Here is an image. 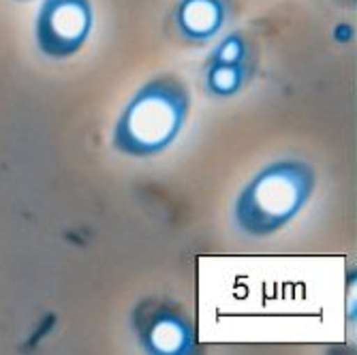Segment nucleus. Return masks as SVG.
Listing matches in <instances>:
<instances>
[{"label": "nucleus", "mask_w": 357, "mask_h": 355, "mask_svg": "<svg viewBox=\"0 0 357 355\" xmlns=\"http://www.w3.org/2000/svg\"><path fill=\"white\" fill-rule=\"evenodd\" d=\"M190 114V90L178 75L148 80L122 107L112 146L131 158H152L165 152L182 133Z\"/></svg>", "instance_id": "1"}, {"label": "nucleus", "mask_w": 357, "mask_h": 355, "mask_svg": "<svg viewBox=\"0 0 357 355\" xmlns=\"http://www.w3.org/2000/svg\"><path fill=\"white\" fill-rule=\"evenodd\" d=\"M317 169L304 158L284 156L259 169L238 192L234 222L250 238H268L294 220L317 190Z\"/></svg>", "instance_id": "2"}, {"label": "nucleus", "mask_w": 357, "mask_h": 355, "mask_svg": "<svg viewBox=\"0 0 357 355\" xmlns=\"http://www.w3.org/2000/svg\"><path fill=\"white\" fill-rule=\"evenodd\" d=\"M131 330L148 355H190L197 351V328L190 315L167 298L150 296L131 310Z\"/></svg>", "instance_id": "3"}, {"label": "nucleus", "mask_w": 357, "mask_h": 355, "mask_svg": "<svg viewBox=\"0 0 357 355\" xmlns=\"http://www.w3.org/2000/svg\"><path fill=\"white\" fill-rule=\"evenodd\" d=\"M92 28L90 0H43L35 22V45L45 58L67 60L86 45Z\"/></svg>", "instance_id": "4"}, {"label": "nucleus", "mask_w": 357, "mask_h": 355, "mask_svg": "<svg viewBox=\"0 0 357 355\" xmlns=\"http://www.w3.org/2000/svg\"><path fill=\"white\" fill-rule=\"evenodd\" d=\"M234 13V0H176L169 11V28L182 43L206 45L227 28Z\"/></svg>", "instance_id": "5"}, {"label": "nucleus", "mask_w": 357, "mask_h": 355, "mask_svg": "<svg viewBox=\"0 0 357 355\" xmlns=\"http://www.w3.org/2000/svg\"><path fill=\"white\" fill-rule=\"evenodd\" d=\"M257 60L250 62H204V73H202V84L206 94L214 96V99H229L242 92L252 75H255Z\"/></svg>", "instance_id": "6"}, {"label": "nucleus", "mask_w": 357, "mask_h": 355, "mask_svg": "<svg viewBox=\"0 0 357 355\" xmlns=\"http://www.w3.org/2000/svg\"><path fill=\"white\" fill-rule=\"evenodd\" d=\"M250 60H255V47L250 39L240 30L227 32L206 58V62H227V64L250 62Z\"/></svg>", "instance_id": "7"}, {"label": "nucleus", "mask_w": 357, "mask_h": 355, "mask_svg": "<svg viewBox=\"0 0 357 355\" xmlns=\"http://www.w3.org/2000/svg\"><path fill=\"white\" fill-rule=\"evenodd\" d=\"M347 321L349 326L355 328V268H351V272L347 274Z\"/></svg>", "instance_id": "8"}, {"label": "nucleus", "mask_w": 357, "mask_h": 355, "mask_svg": "<svg viewBox=\"0 0 357 355\" xmlns=\"http://www.w3.org/2000/svg\"><path fill=\"white\" fill-rule=\"evenodd\" d=\"M338 3H342V5H355V0H338Z\"/></svg>", "instance_id": "9"}, {"label": "nucleus", "mask_w": 357, "mask_h": 355, "mask_svg": "<svg viewBox=\"0 0 357 355\" xmlns=\"http://www.w3.org/2000/svg\"><path fill=\"white\" fill-rule=\"evenodd\" d=\"M17 3H26V0H17Z\"/></svg>", "instance_id": "10"}]
</instances>
